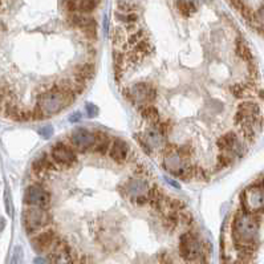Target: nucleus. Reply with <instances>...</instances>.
Returning a JSON list of instances; mask_svg holds the SVG:
<instances>
[{"instance_id":"f257e3e1","label":"nucleus","mask_w":264,"mask_h":264,"mask_svg":"<svg viewBox=\"0 0 264 264\" xmlns=\"http://www.w3.org/2000/svg\"><path fill=\"white\" fill-rule=\"evenodd\" d=\"M260 225L255 219V215L245 214L242 210H238L232 219V240L234 247L239 254V262L247 260L254 255L258 248V236H259Z\"/></svg>"},{"instance_id":"f03ea898","label":"nucleus","mask_w":264,"mask_h":264,"mask_svg":"<svg viewBox=\"0 0 264 264\" xmlns=\"http://www.w3.org/2000/svg\"><path fill=\"white\" fill-rule=\"evenodd\" d=\"M76 98L69 91H65L60 88L57 84H55L47 91L41 92L36 100V109L40 118H47L52 115L57 114L60 112L68 108Z\"/></svg>"},{"instance_id":"7ed1b4c3","label":"nucleus","mask_w":264,"mask_h":264,"mask_svg":"<svg viewBox=\"0 0 264 264\" xmlns=\"http://www.w3.org/2000/svg\"><path fill=\"white\" fill-rule=\"evenodd\" d=\"M263 186L254 183L240 194V210L243 212L255 215V214L263 212Z\"/></svg>"},{"instance_id":"20e7f679","label":"nucleus","mask_w":264,"mask_h":264,"mask_svg":"<svg viewBox=\"0 0 264 264\" xmlns=\"http://www.w3.org/2000/svg\"><path fill=\"white\" fill-rule=\"evenodd\" d=\"M124 96L132 104L142 108L145 105L153 104L157 98V91L149 82H137L124 91Z\"/></svg>"},{"instance_id":"39448f33","label":"nucleus","mask_w":264,"mask_h":264,"mask_svg":"<svg viewBox=\"0 0 264 264\" xmlns=\"http://www.w3.org/2000/svg\"><path fill=\"white\" fill-rule=\"evenodd\" d=\"M23 223L28 234H38L52 223V216L44 208L28 207L23 214Z\"/></svg>"},{"instance_id":"423d86ee","label":"nucleus","mask_w":264,"mask_h":264,"mask_svg":"<svg viewBox=\"0 0 264 264\" xmlns=\"http://www.w3.org/2000/svg\"><path fill=\"white\" fill-rule=\"evenodd\" d=\"M234 122L236 126L254 125L258 129H262V112L259 105L252 101H243L236 108Z\"/></svg>"},{"instance_id":"0eeeda50","label":"nucleus","mask_w":264,"mask_h":264,"mask_svg":"<svg viewBox=\"0 0 264 264\" xmlns=\"http://www.w3.org/2000/svg\"><path fill=\"white\" fill-rule=\"evenodd\" d=\"M162 154H164V169L170 174H173L174 177L181 178L183 173L186 171V169L189 168L188 159L182 158L179 153L177 151V146L175 145L165 144V146L161 149Z\"/></svg>"},{"instance_id":"6e6552de","label":"nucleus","mask_w":264,"mask_h":264,"mask_svg":"<svg viewBox=\"0 0 264 264\" xmlns=\"http://www.w3.org/2000/svg\"><path fill=\"white\" fill-rule=\"evenodd\" d=\"M47 258L49 264H75L77 255L75 254L72 247L58 236L57 240L49 248Z\"/></svg>"},{"instance_id":"1a4fd4ad","label":"nucleus","mask_w":264,"mask_h":264,"mask_svg":"<svg viewBox=\"0 0 264 264\" xmlns=\"http://www.w3.org/2000/svg\"><path fill=\"white\" fill-rule=\"evenodd\" d=\"M203 252L201 240L192 232H183L179 238V254L186 262H195Z\"/></svg>"},{"instance_id":"9d476101","label":"nucleus","mask_w":264,"mask_h":264,"mask_svg":"<svg viewBox=\"0 0 264 264\" xmlns=\"http://www.w3.org/2000/svg\"><path fill=\"white\" fill-rule=\"evenodd\" d=\"M51 158L57 168H71L77 162V155L75 150L61 141H58L52 146Z\"/></svg>"},{"instance_id":"9b49d317","label":"nucleus","mask_w":264,"mask_h":264,"mask_svg":"<svg viewBox=\"0 0 264 264\" xmlns=\"http://www.w3.org/2000/svg\"><path fill=\"white\" fill-rule=\"evenodd\" d=\"M24 203L29 207H38L47 210L51 205V195L41 185H31L24 192Z\"/></svg>"},{"instance_id":"f8f14e48","label":"nucleus","mask_w":264,"mask_h":264,"mask_svg":"<svg viewBox=\"0 0 264 264\" xmlns=\"http://www.w3.org/2000/svg\"><path fill=\"white\" fill-rule=\"evenodd\" d=\"M216 146L219 148L221 153L231 154L234 158L240 157L243 154V145L238 138V135L234 132H227L226 134L221 135L219 138L216 139Z\"/></svg>"},{"instance_id":"ddd939ff","label":"nucleus","mask_w":264,"mask_h":264,"mask_svg":"<svg viewBox=\"0 0 264 264\" xmlns=\"http://www.w3.org/2000/svg\"><path fill=\"white\" fill-rule=\"evenodd\" d=\"M69 141H71L73 148H76L78 151L85 153L87 150L93 148L94 134L85 128H76V129L72 130V133L69 135Z\"/></svg>"},{"instance_id":"4468645a","label":"nucleus","mask_w":264,"mask_h":264,"mask_svg":"<svg viewBox=\"0 0 264 264\" xmlns=\"http://www.w3.org/2000/svg\"><path fill=\"white\" fill-rule=\"evenodd\" d=\"M68 21H69L73 27H77V28L81 29L82 32L87 35L88 38H96L97 25L93 18L87 16V15L77 14V12H75V14H71L69 16H68Z\"/></svg>"},{"instance_id":"2eb2a0df","label":"nucleus","mask_w":264,"mask_h":264,"mask_svg":"<svg viewBox=\"0 0 264 264\" xmlns=\"http://www.w3.org/2000/svg\"><path fill=\"white\" fill-rule=\"evenodd\" d=\"M57 238L58 235L56 234V231L52 228H47V230H43L41 232L36 234L31 243L38 252H48L53 243L57 240Z\"/></svg>"},{"instance_id":"dca6fc26","label":"nucleus","mask_w":264,"mask_h":264,"mask_svg":"<svg viewBox=\"0 0 264 264\" xmlns=\"http://www.w3.org/2000/svg\"><path fill=\"white\" fill-rule=\"evenodd\" d=\"M149 183L146 179L142 178H133L124 185V188H121V190H124L125 194L130 198V201H133L134 198L145 197L148 195L149 191Z\"/></svg>"},{"instance_id":"f3484780","label":"nucleus","mask_w":264,"mask_h":264,"mask_svg":"<svg viewBox=\"0 0 264 264\" xmlns=\"http://www.w3.org/2000/svg\"><path fill=\"white\" fill-rule=\"evenodd\" d=\"M130 146L126 144L124 139L114 138L112 139L111 149H109V157H111L115 164H125L128 162V155H129Z\"/></svg>"},{"instance_id":"a211bd4d","label":"nucleus","mask_w":264,"mask_h":264,"mask_svg":"<svg viewBox=\"0 0 264 264\" xmlns=\"http://www.w3.org/2000/svg\"><path fill=\"white\" fill-rule=\"evenodd\" d=\"M141 138L151 153L153 150H161L165 146V137L153 126L145 130L144 134H141Z\"/></svg>"},{"instance_id":"6ab92c4d","label":"nucleus","mask_w":264,"mask_h":264,"mask_svg":"<svg viewBox=\"0 0 264 264\" xmlns=\"http://www.w3.org/2000/svg\"><path fill=\"white\" fill-rule=\"evenodd\" d=\"M57 166L53 162L51 155H48L47 153H43L41 155H38V158L35 159L34 164H32V171H34L36 175H47L48 171H53V170H57Z\"/></svg>"},{"instance_id":"aec40b11","label":"nucleus","mask_w":264,"mask_h":264,"mask_svg":"<svg viewBox=\"0 0 264 264\" xmlns=\"http://www.w3.org/2000/svg\"><path fill=\"white\" fill-rule=\"evenodd\" d=\"M230 92L235 98H248L256 96L258 89L255 87V81L251 82H236L230 87Z\"/></svg>"},{"instance_id":"412c9836","label":"nucleus","mask_w":264,"mask_h":264,"mask_svg":"<svg viewBox=\"0 0 264 264\" xmlns=\"http://www.w3.org/2000/svg\"><path fill=\"white\" fill-rule=\"evenodd\" d=\"M94 134V144H93V151L100 155H105L108 154L109 149H111L112 145V138L111 135L102 132V130H98Z\"/></svg>"},{"instance_id":"4be33fe9","label":"nucleus","mask_w":264,"mask_h":264,"mask_svg":"<svg viewBox=\"0 0 264 264\" xmlns=\"http://www.w3.org/2000/svg\"><path fill=\"white\" fill-rule=\"evenodd\" d=\"M153 51H154L153 44L150 41V38L146 36V38H144L141 41H138V43L135 44L134 47H133V51L130 53L138 58L139 61H142L145 57L150 56V55L153 53Z\"/></svg>"},{"instance_id":"5701e85b","label":"nucleus","mask_w":264,"mask_h":264,"mask_svg":"<svg viewBox=\"0 0 264 264\" xmlns=\"http://www.w3.org/2000/svg\"><path fill=\"white\" fill-rule=\"evenodd\" d=\"M98 1H92V0H84V1H67L65 5L68 7V10L71 11L72 14L77 12V14H85V12H92L93 10H96L98 7Z\"/></svg>"},{"instance_id":"b1692460","label":"nucleus","mask_w":264,"mask_h":264,"mask_svg":"<svg viewBox=\"0 0 264 264\" xmlns=\"http://www.w3.org/2000/svg\"><path fill=\"white\" fill-rule=\"evenodd\" d=\"M148 205H150L151 208H154L155 211H159V207H161V203L164 201V192L159 190V188L157 185H153L150 186L149 191H148Z\"/></svg>"},{"instance_id":"393cba45","label":"nucleus","mask_w":264,"mask_h":264,"mask_svg":"<svg viewBox=\"0 0 264 264\" xmlns=\"http://www.w3.org/2000/svg\"><path fill=\"white\" fill-rule=\"evenodd\" d=\"M235 49H236V55H238V56H239V57L243 60V61H245V63L248 64V65H251V64H255L252 52H251L248 44L245 43V38H238V40H236Z\"/></svg>"},{"instance_id":"a878e982","label":"nucleus","mask_w":264,"mask_h":264,"mask_svg":"<svg viewBox=\"0 0 264 264\" xmlns=\"http://www.w3.org/2000/svg\"><path fill=\"white\" fill-rule=\"evenodd\" d=\"M96 75V68L92 63H82L80 64L78 67L76 68V73L75 76L80 77L81 80H84L85 82L91 81L92 78Z\"/></svg>"},{"instance_id":"bb28decb","label":"nucleus","mask_w":264,"mask_h":264,"mask_svg":"<svg viewBox=\"0 0 264 264\" xmlns=\"http://www.w3.org/2000/svg\"><path fill=\"white\" fill-rule=\"evenodd\" d=\"M139 109H141L142 117L153 126L157 125L159 121H161V115H159L158 109L154 105H145L142 106V108H139Z\"/></svg>"},{"instance_id":"cd10ccee","label":"nucleus","mask_w":264,"mask_h":264,"mask_svg":"<svg viewBox=\"0 0 264 264\" xmlns=\"http://www.w3.org/2000/svg\"><path fill=\"white\" fill-rule=\"evenodd\" d=\"M175 7H177L178 11H179L183 16L190 18L192 14L197 12L198 3H195V1H177Z\"/></svg>"},{"instance_id":"c85d7f7f","label":"nucleus","mask_w":264,"mask_h":264,"mask_svg":"<svg viewBox=\"0 0 264 264\" xmlns=\"http://www.w3.org/2000/svg\"><path fill=\"white\" fill-rule=\"evenodd\" d=\"M179 225V219H178V214L175 212H171V214H168V215L164 216V222H162V226L166 231L171 232L177 228V226Z\"/></svg>"},{"instance_id":"c756f323","label":"nucleus","mask_w":264,"mask_h":264,"mask_svg":"<svg viewBox=\"0 0 264 264\" xmlns=\"http://www.w3.org/2000/svg\"><path fill=\"white\" fill-rule=\"evenodd\" d=\"M113 45H114V49H120L121 45H124V48H126L125 29L120 28V27L114 28V32H113Z\"/></svg>"},{"instance_id":"7c9ffc66","label":"nucleus","mask_w":264,"mask_h":264,"mask_svg":"<svg viewBox=\"0 0 264 264\" xmlns=\"http://www.w3.org/2000/svg\"><path fill=\"white\" fill-rule=\"evenodd\" d=\"M234 161H235V158L231 154L219 153L218 154V158H216V168H218V170L226 169L234 164Z\"/></svg>"},{"instance_id":"2f4dec72","label":"nucleus","mask_w":264,"mask_h":264,"mask_svg":"<svg viewBox=\"0 0 264 264\" xmlns=\"http://www.w3.org/2000/svg\"><path fill=\"white\" fill-rule=\"evenodd\" d=\"M115 18L120 20V21H122L125 25L137 24V21H138L139 19L138 15L133 14V12H132V14H122V12L118 14V12H117V14H115Z\"/></svg>"},{"instance_id":"473e14b6","label":"nucleus","mask_w":264,"mask_h":264,"mask_svg":"<svg viewBox=\"0 0 264 264\" xmlns=\"http://www.w3.org/2000/svg\"><path fill=\"white\" fill-rule=\"evenodd\" d=\"M139 5L135 1H118L117 3V8H120L122 14H132L135 10V7Z\"/></svg>"},{"instance_id":"72a5a7b5","label":"nucleus","mask_w":264,"mask_h":264,"mask_svg":"<svg viewBox=\"0 0 264 264\" xmlns=\"http://www.w3.org/2000/svg\"><path fill=\"white\" fill-rule=\"evenodd\" d=\"M178 219H179V223H182L183 226H192V222H194L191 214L188 210L178 212Z\"/></svg>"},{"instance_id":"f704fd0d","label":"nucleus","mask_w":264,"mask_h":264,"mask_svg":"<svg viewBox=\"0 0 264 264\" xmlns=\"http://www.w3.org/2000/svg\"><path fill=\"white\" fill-rule=\"evenodd\" d=\"M23 248L20 245H16L14 250V254H12V259H11L10 264H21L23 263Z\"/></svg>"},{"instance_id":"c9c22d12","label":"nucleus","mask_w":264,"mask_h":264,"mask_svg":"<svg viewBox=\"0 0 264 264\" xmlns=\"http://www.w3.org/2000/svg\"><path fill=\"white\" fill-rule=\"evenodd\" d=\"M134 173L137 174V175H138L137 178H142V179H145L146 177H149L150 174H151V173H150L149 168H148V166H146V165H144V164L137 165V168H135Z\"/></svg>"},{"instance_id":"e433bc0d","label":"nucleus","mask_w":264,"mask_h":264,"mask_svg":"<svg viewBox=\"0 0 264 264\" xmlns=\"http://www.w3.org/2000/svg\"><path fill=\"white\" fill-rule=\"evenodd\" d=\"M208 173H207V170L202 168H197L195 166V171H194V179H197V181H208Z\"/></svg>"},{"instance_id":"4c0bfd02","label":"nucleus","mask_w":264,"mask_h":264,"mask_svg":"<svg viewBox=\"0 0 264 264\" xmlns=\"http://www.w3.org/2000/svg\"><path fill=\"white\" fill-rule=\"evenodd\" d=\"M85 111H87V115L89 118H93V117H96L98 114V108L94 104H92V102L85 104Z\"/></svg>"},{"instance_id":"58836bf2","label":"nucleus","mask_w":264,"mask_h":264,"mask_svg":"<svg viewBox=\"0 0 264 264\" xmlns=\"http://www.w3.org/2000/svg\"><path fill=\"white\" fill-rule=\"evenodd\" d=\"M38 134L41 135L43 138H49V137H52L53 134V128L52 126H43V128H40L38 129Z\"/></svg>"},{"instance_id":"ea45409f","label":"nucleus","mask_w":264,"mask_h":264,"mask_svg":"<svg viewBox=\"0 0 264 264\" xmlns=\"http://www.w3.org/2000/svg\"><path fill=\"white\" fill-rule=\"evenodd\" d=\"M159 263L161 264H174V260L171 258V255L168 254V252H161L158 256Z\"/></svg>"},{"instance_id":"a19ab883","label":"nucleus","mask_w":264,"mask_h":264,"mask_svg":"<svg viewBox=\"0 0 264 264\" xmlns=\"http://www.w3.org/2000/svg\"><path fill=\"white\" fill-rule=\"evenodd\" d=\"M5 208H7V214L8 215H12V207H11V198L10 192L5 191Z\"/></svg>"},{"instance_id":"79ce46f5","label":"nucleus","mask_w":264,"mask_h":264,"mask_svg":"<svg viewBox=\"0 0 264 264\" xmlns=\"http://www.w3.org/2000/svg\"><path fill=\"white\" fill-rule=\"evenodd\" d=\"M132 202H133L134 205H137V206H145V205H148V197L145 195V197L134 198Z\"/></svg>"},{"instance_id":"37998d69","label":"nucleus","mask_w":264,"mask_h":264,"mask_svg":"<svg viewBox=\"0 0 264 264\" xmlns=\"http://www.w3.org/2000/svg\"><path fill=\"white\" fill-rule=\"evenodd\" d=\"M81 120V113L80 112H77V113H73L71 117H69V121L71 122H77V121Z\"/></svg>"},{"instance_id":"c03bdc74","label":"nucleus","mask_w":264,"mask_h":264,"mask_svg":"<svg viewBox=\"0 0 264 264\" xmlns=\"http://www.w3.org/2000/svg\"><path fill=\"white\" fill-rule=\"evenodd\" d=\"M165 179H166V182H168L169 185H171V186H173V188L179 189V183L175 182V181H173V179H171V178H165Z\"/></svg>"},{"instance_id":"a18cd8bd","label":"nucleus","mask_w":264,"mask_h":264,"mask_svg":"<svg viewBox=\"0 0 264 264\" xmlns=\"http://www.w3.org/2000/svg\"><path fill=\"white\" fill-rule=\"evenodd\" d=\"M75 264H87V258H77Z\"/></svg>"},{"instance_id":"49530a36","label":"nucleus","mask_w":264,"mask_h":264,"mask_svg":"<svg viewBox=\"0 0 264 264\" xmlns=\"http://www.w3.org/2000/svg\"><path fill=\"white\" fill-rule=\"evenodd\" d=\"M34 264H47V262L43 259V258H36L34 260Z\"/></svg>"},{"instance_id":"de8ad7c7","label":"nucleus","mask_w":264,"mask_h":264,"mask_svg":"<svg viewBox=\"0 0 264 264\" xmlns=\"http://www.w3.org/2000/svg\"><path fill=\"white\" fill-rule=\"evenodd\" d=\"M3 4H4V3H1V1H0V7H1V5H3Z\"/></svg>"}]
</instances>
